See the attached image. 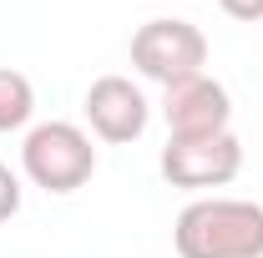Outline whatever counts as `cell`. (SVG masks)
<instances>
[{
	"instance_id": "6da1fadb",
	"label": "cell",
	"mask_w": 263,
	"mask_h": 258,
	"mask_svg": "<svg viewBox=\"0 0 263 258\" xmlns=\"http://www.w3.org/2000/svg\"><path fill=\"white\" fill-rule=\"evenodd\" d=\"M182 258H263V208L248 197H197L177 213Z\"/></svg>"
},
{
	"instance_id": "7a4b0ae2",
	"label": "cell",
	"mask_w": 263,
	"mask_h": 258,
	"mask_svg": "<svg viewBox=\"0 0 263 258\" xmlns=\"http://www.w3.org/2000/svg\"><path fill=\"white\" fill-rule=\"evenodd\" d=\"M21 167L46 193H76L97 172V147H91V137L76 122H41V127L26 132Z\"/></svg>"
},
{
	"instance_id": "3957f363",
	"label": "cell",
	"mask_w": 263,
	"mask_h": 258,
	"mask_svg": "<svg viewBox=\"0 0 263 258\" xmlns=\"http://www.w3.org/2000/svg\"><path fill=\"white\" fill-rule=\"evenodd\" d=\"M132 66L157 81V86H177L187 76H202L208 66V35L197 31L193 21H147L142 31L132 35Z\"/></svg>"
},
{
	"instance_id": "277c9868",
	"label": "cell",
	"mask_w": 263,
	"mask_h": 258,
	"mask_svg": "<svg viewBox=\"0 0 263 258\" xmlns=\"http://www.w3.org/2000/svg\"><path fill=\"white\" fill-rule=\"evenodd\" d=\"M162 177L172 188H223L243 172V142L233 132L218 137H167L162 147Z\"/></svg>"
},
{
	"instance_id": "5b68a950",
	"label": "cell",
	"mask_w": 263,
	"mask_h": 258,
	"mask_svg": "<svg viewBox=\"0 0 263 258\" xmlns=\"http://www.w3.org/2000/svg\"><path fill=\"white\" fill-rule=\"evenodd\" d=\"M162 117H167V137H218L233 122V97L223 81H213L202 71L177 86H162Z\"/></svg>"
},
{
	"instance_id": "8992f818",
	"label": "cell",
	"mask_w": 263,
	"mask_h": 258,
	"mask_svg": "<svg viewBox=\"0 0 263 258\" xmlns=\"http://www.w3.org/2000/svg\"><path fill=\"white\" fill-rule=\"evenodd\" d=\"M147 97L132 86L127 76H97L86 86V122L101 142H137L147 132Z\"/></svg>"
},
{
	"instance_id": "52a82bcc",
	"label": "cell",
	"mask_w": 263,
	"mask_h": 258,
	"mask_svg": "<svg viewBox=\"0 0 263 258\" xmlns=\"http://www.w3.org/2000/svg\"><path fill=\"white\" fill-rule=\"evenodd\" d=\"M35 112V86L31 76H21V71H10V66H0V132H21L31 122Z\"/></svg>"
},
{
	"instance_id": "ba28073f",
	"label": "cell",
	"mask_w": 263,
	"mask_h": 258,
	"mask_svg": "<svg viewBox=\"0 0 263 258\" xmlns=\"http://www.w3.org/2000/svg\"><path fill=\"white\" fill-rule=\"evenodd\" d=\"M15 213H21V177L0 162V223H10Z\"/></svg>"
},
{
	"instance_id": "9c48e42d",
	"label": "cell",
	"mask_w": 263,
	"mask_h": 258,
	"mask_svg": "<svg viewBox=\"0 0 263 258\" xmlns=\"http://www.w3.org/2000/svg\"><path fill=\"white\" fill-rule=\"evenodd\" d=\"M218 5H223V15L243 21V26H258L263 21V0H218Z\"/></svg>"
}]
</instances>
